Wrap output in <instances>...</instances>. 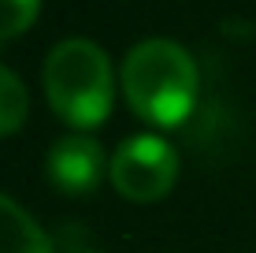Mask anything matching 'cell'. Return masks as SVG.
I'll use <instances>...</instances> for the list:
<instances>
[{
    "label": "cell",
    "instance_id": "cell-1",
    "mask_svg": "<svg viewBox=\"0 0 256 253\" xmlns=\"http://www.w3.org/2000/svg\"><path fill=\"white\" fill-rule=\"evenodd\" d=\"M119 86L130 108L152 127H178L197 104L200 71L171 38H145L122 60Z\"/></svg>",
    "mask_w": 256,
    "mask_h": 253
},
{
    "label": "cell",
    "instance_id": "cell-2",
    "mask_svg": "<svg viewBox=\"0 0 256 253\" xmlns=\"http://www.w3.org/2000/svg\"><path fill=\"white\" fill-rule=\"evenodd\" d=\"M45 97L60 119L74 130L100 127L112 116L116 82H112L108 52L90 38H67L52 45L41 67Z\"/></svg>",
    "mask_w": 256,
    "mask_h": 253
},
{
    "label": "cell",
    "instance_id": "cell-3",
    "mask_svg": "<svg viewBox=\"0 0 256 253\" xmlns=\"http://www.w3.org/2000/svg\"><path fill=\"white\" fill-rule=\"evenodd\" d=\"M108 179L126 201H160L178 179V156L156 134H134L112 153Z\"/></svg>",
    "mask_w": 256,
    "mask_h": 253
},
{
    "label": "cell",
    "instance_id": "cell-4",
    "mask_svg": "<svg viewBox=\"0 0 256 253\" xmlns=\"http://www.w3.org/2000/svg\"><path fill=\"white\" fill-rule=\"evenodd\" d=\"M45 171H48V182L64 194H90L100 182L104 153L86 134H64L52 142V149L45 156Z\"/></svg>",
    "mask_w": 256,
    "mask_h": 253
},
{
    "label": "cell",
    "instance_id": "cell-5",
    "mask_svg": "<svg viewBox=\"0 0 256 253\" xmlns=\"http://www.w3.org/2000/svg\"><path fill=\"white\" fill-rule=\"evenodd\" d=\"M0 253H52L38 220L8 194H0Z\"/></svg>",
    "mask_w": 256,
    "mask_h": 253
},
{
    "label": "cell",
    "instance_id": "cell-6",
    "mask_svg": "<svg viewBox=\"0 0 256 253\" xmlns=\"http://www.w3.org/2000/svg\"><path fill=\"white\" fill-rule=\"evenodd\" d=\"M26 108H30V97H26L22 78L12 71V67L0 64V138L15 134L26 119Z\"/></svg>",
    "mask_w": 256,
    "mask_h": 253
},
{
    "label": "cell",
    "instance_id": "cell-7",
    "mask_svg": "<svg viewBox=\"0 0 256 253\" xmlns=\"http://www.w3.org/2000/svg\"><path fill=\"white\" fill-rule=\"evenodd\" d=\"M38 12H41V0H0V45L30 30Z\"/></svg>",
    "mask_w": 256,
    "mask_h": 253
},
{
    "label": "cell",
    "instance_id": "cell-8",
    "mask_svg": "<svg viewBox=\"0 0 256 253\" xmlns=\"http://www.w3.org/2000/svg\"><path fill=\"white\" fill-rule=\"evenodd\" d=\"M78 253H96V249H78Z\"/></svg>",
    "mask_w": 256,
    "mask_h": 253
}]
</instances>
